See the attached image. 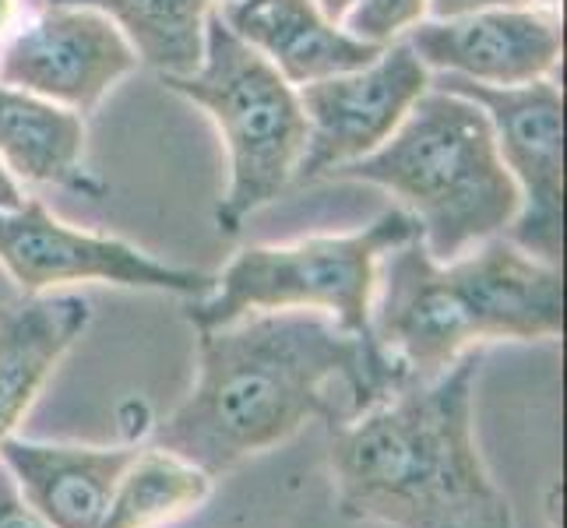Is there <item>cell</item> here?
Masks as SVG:
<instances>
[{
	"label": "cell",
	"instance_id": "277c9868",
	"mask_svg": "<svg viewBox=\"0 0 567 528\" xmlns=\"http://www.w3.org/2000/svg\"><path fill=\"white\" fill-rule=\"evenodd\" d=\"M328 180L391 190L420 226L430 258L452 261L515 222L518 187L504 169L486 113L455 92L430 85L395 134Z\"/></svg>",
	"mask_w": 567,
	"mask_h": 528
},
{
	"label": "cell",
	"instance_id": "2e32d148",
	"mask_svg": "<svg viewBox=\"0 0 567 528\" xmlns=\"http://www.w3.org/2000/svg\"><path fill=\"white\" fill-rule=\"evenodd\" d=\"M103 11L127 35L138 61L169 74H190L202 64L205 22L223 0H50Z\"/></svg>",
	"mask_w": 567,
	"mask_h": 528
},
{
	"label": "cell",
	"instance_id": "9c48e42d",
	"mask_svg": "<svg viewBox=\"0 0 567 528\" xmlns=\"http://www.w3.org/2000/svg\"><path fill=\"white\" fill-rule=\"evenodd\" d=\"M430 89V71L405 39L388 43L374 61L300 85V106L307 116V145L292 180L315 184L331 173L378 152L405 113Z\"/></svg>",
	"mask_w": 567,
	"mask_h": 528
},
{
	"label": "cell",
	"instance_id": "ffe728a7",
	"mask_svg": "<svg viewBox=\"0 0 567 528\" xmlns=\"http://www.w3.org/2000/svg\"><path fill=\"white\" fill-rule=\"evenodd\" d=\"M533 4V0H426V14L430 18H462V14H476L486 8H522Z\"/></svg>",
	"mask_w": 567,
	"mask_h": 528
},
{
	"label": "cell",
	"instance_id": "7a4b0ae2",
	"mask_svg": "<svg viewBox=\"0 0 567 528\" xmlns=\"http://www.w3.org/2000/svg\"><path fill=\"white\" fill-rule=\"evenodd\" d=\"M480 349L331 429L339 515L388 528H515L476 447Z\"/></svg>",
	"mask_w": 567,
	"mask_h": 528
},
{
	"label": "cell",
	"instance_id": "30bf717a",
	"mask_svg": "<svg viewBox=\"0 0 567 528\" xmlns=\"http://www.w3.org/2000/svg\"><path fill=\"white\" fill-rule=\"evenodd\" d=\"M138 64L127 35L103 11L47 4L25 14L0 50V82L85 116Z\"/></svg>",
	"mask_w": 567,
	"mask_h": 528
},
{
	"label": "cell",
	"instance_id": "52a82bcc",
	"mask_svg": "<svg viewBox=\"0 0 567 528\" xmlns=\"http://www.w3.org/2000/svg\"><path fill=\"white\" fill-rule=\"evenodd\" d=\"M434 89L476 103L491 121L497 155L518 187L512 244L539 261L560 265L564 250V95L554 77L491 89L437 74Z\"/></svg>",
	"mask_w": 567,
	"mask_h": 528
},
{
	"label": "cell",
	"instance_id": "e0dca14e",
	"mask_svg": "<svg viewBox=\"0 0 567 528\" xmlns=\"http://www.w3.org/2000/svg\"><path fill=\"white\" fill-rule=\"evenodd\" d=\"M212 497V476L166 447L138 452L116 483L100 528H163Z\"/></svg>",
	"mask_w": 567,
	"mask_h": 528
},
{
	"label": "cell",
	"instance_id": "ac0fdd59",
	"mask_svg": "<svg viewBox=\"0 0 567 528\" xmlns=\"http://www.w3.org/2000/svg\"><path fill=\"white\" fill-rule=\"evenodd\" d=\"M426 18V0H353V8L346 11L342 29L349 35L363 39V43L388 46L402 39L413 25Z\"/></svg>",
	"mask_w": 567,
	"mask_h": 528
},
{
	"label": "cell",
	"instance_id": "5b68a950",
	"mask_svg": "<svg viewBox=\"0 0 567 528\" xmlns=\"http://www.w3.org/2000/svg\"><path fill=\"white\" fill-rule=\"evenodd\" d=\"M169 92L202 106L219 127L229 155V184L215 222L237 237L254 211L271 205L292 184L307 145V116L297 85L247 46L219 18L208 14L202 64L190 74L163 77Z\"/></svg>",
	"mask_w": 567,
	"mask_h": 528
},
{
	"label": "cell",
	"instance_id": "d6986e66",
	"mask_svg": "<svg viewBox=\"0 0 567 528\" xmlns=\"http://www.w3.org/2000/svg\"><path fill=\"white\" fill-rule=\"evenodd\" d=\"M0 528H56L22 497L4 465H0Z\"/></svg>",
	"mask_w": 567,
	"mask_h": 528
},
{
	"label": "cell",
	"instance_id": "5bb4252c",
	"mask_svg": "<svg viewBox=\"0 0 567 528\" xmlns=\"http://www.w3.org/2000/svg\"><path fill=\"white\" fill-rule=\"evenodd\" d=\"M92 303L74 292H39L0 310V444L14 437L53 366L82 339Z\"/></svg>",
	"mask_w": 567,
	"mask_h": 528
},
{
	"label": "cell",
	"instance_id": "603a6c76",
	"mask_svg": "<svg viewBox=\"0 0 567 528\" xmlns=\"http://www.w3.org/2000/svg\"><path fill=\"white\" fill-rule=\"evenodd\" d=\"M315 4L331 18V22H342L346 18V11L353 8V0H315Z\"/></svg>",
	"mask_w": 567,
	"mask_h": 528
},
{
	"label": "cell",
	"instance_id": "9a60e30c",
	"mask_svg": "<svg viewBox=\"0 0 567 528\" xmlns=\"http://www.w3.org/2000/svg\"><path fill=\"white\" fill-rule=\"evenodd\" d=\"M0 163L18 184L71 187L100 201L106 184L85 169V121L0 82Z\"/></svg>",
	"mask_w": 567,
	"mask_h": 528
},
{
	"label": "cell",
	"instance_id": "7c38bea8",
	"mask_svg": "<svg viewBox=\"0 0 567 528\" xmlns=\"http://www.w3.org/2000/svg\"><path fill=\"white\" fill-rule=\"evenodd\" d=\"M215 11L297 89L357 71L384 50L349 35L315 0H223Z\"/></svg>",
	"mask_w": 567,
	"mask_h": 528
},
{
	"label": "cell",
	"instance_id": "4fadbf2b",
	"mask_svg": "<svg viewBox=\"0 0 567 528\" xmlns=\"http://www.w3.org/2000/svg\"><path fill=\"white\" fill-rule=\"evenodd\" d=\"M134 447H78L8 437L0 465L22 497L56 528H100Z\"/></svg>",
	"mask_w": 567,
	"mask_h": 528
},
{
	"label": "cell",
	"instance_id": "6da1fadb",
	"mask_svg": "<svg viewBox=\"0 0 567 528\" xmlns=\"http://www.w3.org/2000/svg\"><path fill=\"white\" fill-rule=\"evenodd\" d=\"M409 384L378 345L315 310H258L198 331V381L155 429L166 452L223 476L289 441L303 423L336 429Z\"/></svg>",
	"mask_w": 567,
	"mask_h": 528
},
{
	"label": "cell",
	"instance_id": "44dd1931",
	"mask_svg": "<svg viewBox=\"0 0 567 528\" xmlns=\"http://www.w3.org/2000/svg\"><path fill=\"white\" fill-rule=\"evenodd\" d=\"M25 22V0H0V50Z\"/></svg>",
	"mask_w": 567,
	"mask_h": 528
},
{
	"label": "cell",
	"instance_id": "8fae6325",
	"mask_svg": "<svg viewBox=\"0 0 567 528\" xmlns=\"http://www.w3.org/2000/svg\"><path fill=\"white\" fill-rule=\"evenodd\" d=\"M405 43L426 71L491 89L539 82L560 64V22L533 4L423 18L405 32Z\"/></svg>",
	"mask_w": 567,
	"mask_h": 528
},
{
	"label": "cell",
	"instance_id": "7402d4cb",
	"mask_svg": "<svg viewBox=\"0 0 567 528\" xmlns=\"http://www.w3.org/2000/svg\"><path fill=\"white\" fill-rule=\"evenodd\" d=\"M22 201H25L22 184H18L14 176L4 169V163H0V211H11V208H18Z\"/></svg>",
	"mask_w": 567,
	"mask_h": 528
},
{
	"label": "cell",
	"instance_id": "ba28073f",
	"mask_svg": "<svg viewBox=\"0 0 567 528\" xmlns=\"http://www.w3.org/2000/svg\"><path fill=\"white\" fill-rule=\"evenodd\" d=\"M0 268L25 297L74 282H106L198 300L215 286L208 271L166 265L121 237L74 229L39 198H25L18 208L0 211Z\"/></svg>",
	"mask_w": 567,
	"mask_h": 528
},
{
	"label": "cell",
	"instance_id": "3957f363",
	"mask_svg": "<svg viewBox=\"0 0 567 528\" xmlns=\"http://www.w3.org/2000/svg\"><path fill=\"white\" fill-rule=\"evenodd\" d=\"M381 300L370 331L409 381H430L480 342H539L564 335L560 265L512 240H483L452 261L430 258L423 240L388 250L378 265Z\"/></svg>",
	"mask_w": 567,
	"mask_h": 528
},
{
	"label": "cell",
	"instance_id": "8992f818",
	"mask_svg": "<svg viewBox=\"0 0 567 528\" xmlns=\"http://www.w3.org/2000/svg\"><path fill=\"white\" fill-rule=\"evenodd\" d=\"M420 237L405 208H388L357 232H324L297 244L244 247L219 276L208 297L187 303V321L205 331L258 310H315L346 331L374 339L378 265L388 250Z\"/></svg>",
	"mask_w": 567,
	"mask_h": 528
}]
</instances>
